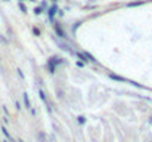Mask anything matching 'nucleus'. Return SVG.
Wrapping results in <instances>:
<instances>
[{"mask_svg":"<svg viewBox=\"0 0 152 142\" xmlns=\"http://www.w3.org/2000/svg\"><path fill=\"white\" fill-rule=\"evenodd\" d=\"M22 99H24V105H25V108H27V110H31V101H30L28 93L22 95Z\"/></svg>","mask_w":152,"mask_h":142,"instance_id":"f257e3e1","label":"nucleus"},{"mask_svg":"<svg viewBox=\"0 0 152 142\" xmlns=\"http://www.w3.org/2000/svg\"><path fill=\"white\" fill-rule=\"evenodd\" d=\"M56 31H58V34H59L62 39H65V33H64V30H62L59 25H56Z\"/></svg>","mask_w":152,"mask_h":142,"instance_id":"f03ea898","label":"nucleus"},{"mask_svg":"<svg viewBox=\"0 0 152 142\" xmlns=\"http://www.w3.org/2000/svg\"><path fill=\"white\" fill-rule=\"evenodd\" d=\"M56 13V6H52L50 9H49V16H50V19H53V15Z\"/></svg>","mask_w":152,"mask_h":142,"instance_id":"7ed1b4c3","label":"nucleus"},{"mask_svg":"<svg viewBox=\"0 0 152 142\" xmlns=\"http://www.w3.org/2000/svg\"><path fill=\"white\" fill-rule=\"evenodd\" d=\"M1 132L4 133V136H6V138H9V139H10V133L7 132V129H6V127H1Z\"/></svg>","mask_w":152,"mask_h":142,"instance_id":"20e7f679","label":"nucleus"},{"mask_svg":"<svg viewBox=\"0 0 152 142\" xmlns=\"http://www.w3.org/2000/svg\"><path fill=\"white\" fill-rule=\"evenodd\" d=\"M78 123H80V124H84V123H86V118H84L83 116H80V117H78Z\"/></svg>","mask_w":152,"mask_h":142,"instance_id":"39448f33","label":"nucleus"},{"mask_svg":"<svg viewBox=\"0 0 152 142\" xmlns=\"http://www.w3.org/2000/svg\"><path fill=\"white\" fill-rule=\"evenodd\" d=\"M39 139L42 142H46V138H45V133H39Z\"/></svg>","mask_w":152,"mask_h":142,"instance_id":"423d86ee","label":"nucleus"},{"mask_svg":"<svg viewBox=\"0 0 152 142\" xmlns=\"http://www.w3.org/2000/svg\"><path fill=\"white\" fill-rule=\"evenodd\" d=\"M19 9H21V10H22V12H24V13H25V12H27V7H25V6H24V4H22V3H21V4H19Z\"/></svg>","mask_w":152,"mask_h":142,"instance_id":"0eeeda50","label":"nucleus"},{"mask_svg":"<svg viewBox=\"0 0 152 142\" xmlns=\"http://www.w3.org/2000/svg\"><path fill=\"white\" fill-rule=\"evenodd\" d=\"M34 12L39 15V13H42V9H40V7H36V9H34Z\"/></svg>","mask_w":152,"mask_h":142,"instance_id":"6e6552de","label":"nucleus"},{"mask_svg":"<svg viewBox=\"0 0 152 142\" xmlns=\"http://www.w3.org/2000/svg\"><path fill=\"white\" fill-rule=\"evenodd\" d=\"M3 1H9V0H3Z\"/></svg>","mask_w":152,"mask_h":142,"instance_id":"1a4fd4ad","label":"nucleus"},{"mask_svg":"<svg viewBox=\"0 0 152 142\" xmlns=\"http://www.w3.org/2000/svg\"><path fill=\"white\" fill-rule=\"evenodd\" d=\"M52 1H58V0H52Z\"/></svg>","mask_w":152,"mask_h":142,"instance_id":"9d476101","label":"nucleus"},{"mask_svg":"<svg viewBox=\"0 0 152 142\" xmlns=\"http://www.w3.org/2000/svg\"><path fill=\"white\" fill-rule=\"evenodd\" d=\"M1 142H7V141H1Z\"/></svg>","mask_w":152,"mask_h":142,"instance_id":"9b49d317","label":"nucleus"},{"mask_svg":"<svg viewBox=\"0 0 152 142\" xmlns=\"http://www.w3.org/2000/svg\"><path fill=\"white\" fill-rule=\"evenodd\" d=\"M21 1H24V0H21Z\"/></svg>","mask_w":152,"mask_h":142,"instance_id":"f8f14e48","label":"nucleus"}]
</instances>
